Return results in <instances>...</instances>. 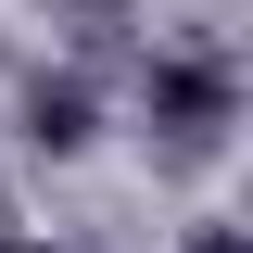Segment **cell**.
I'll use <instances>...</instances> for the list:
<instances>
[{
    "instance_id": "obj_1",
    "label": "cell",
    "mask_w": 253,
    "mask_h": 253,
    "mask_svg": "<svg viewBox=\"0 0 253 253\" xmlns=\"http://www.w3.org/2000/svg\"><path fill=\"white\" fill-rule=\"evenodd\" d=\"M0 253H51V241H0Z\"/></svg>"
}]
</instances>
